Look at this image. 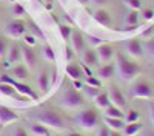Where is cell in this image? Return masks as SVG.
Wrapping results in <instances>:
<instances>
[{
    "label": "cell",
    "instance_id": "1",
    "mask_svg": "<svg viewBox=\"0 0 154 136\" xmlns=\"http://www.w3.org/2000/svg\"><path fill=\"white\" fill-rule=\"evenodd\" d=\"M140 71H142V67L140 64H137V60L126 57L125 54H116V73L119 74V77L125 82H131L134 81Z\"/></svg>",
    "mask_w": 154,
    "mask_h": 136
},
{
    "label": "cell",
    "instance_id": "2",
    "mask_svg": "<svg viewBox=\"0 0 154 136\" xmlns=\"http://www.w3.org/2000/svg\"><path fill=\"white\" fill-rule=\"evenodd\" d=\"M35 122L42 124V125L48 127V128H53V130H66L68 128V122L66 119L63 118L59 111L56 110H43L40 113H37L34 116Z\"/></svg>",
    "mask_w": 154,
    "mask_h": 136
},
{
    "label": "cell",
    "instance_id": "3",
    "mask_svg": "<svg viewBox=\"0 0 154 136\" xmlns=\"http://www.w3.org/2000/svg\"><path fill=\"white\" fill-rule=\"evenodd\" d=\"M75 122L77 125H79L80 128L86 130V131H91V130H96L99 122H100V116H99V111L93 107L89 108H85L82 110L79 115H77L75 118Z\"/></svg>",
    "mask_w": 154,
    "mask_h": 136
},
{
    "label": "cell",
    "instance_id": "4",
    "mask_svg": "<svg viewBox=\"0 0 154 136\" xmlns=\"http://www.w3.org/2000/svg\"><path fill=\"white\" fill-rule=\"evenodd\" d=\"M85 104V96L75 88H68L62 96V105L65 108H79Z\"/></svg>",
    "mask_w": 154,
    "mask_h": 136
},
{
    "label": "cell",
    "instance_id": "5",
    "mask_svg": "<svg viewBox=\"0 0 154 136\" xmlns=\"http://www.w3.org/2000/svg\"><path fill=\"white\" fill-rule=\"evenodd\" d=\"M131 96L134 99H152L154 97V88L148 81H137L133 87Z\"/></svg>",
    "mask_w": 154,
    "mask_h": 136
},
{
    "label": "cell",
    "instance_id": "6",
    "mask_svg": "<svg viewBox=\"0 0 154 136\" xmlns=\"http://www.w3.org/2000/svg\"><path fill=\"white\" fill-rule=\"evenodd\" d=\"M26 28L28 27L23 20L14 19L6 25L5 34H6V37H9V39H19V37H23L25 34H26Z\"/></svg>",
    "mask_w": 154,
    "mask_h": 136
},
{
    "label": "cell",
    "instance_id": "7",
    "mask_svg": "<svg viewBox=\"0 0 154 136\" xmlns=\"http://www.w3.org/2000/svg\"><path fill=\"white\" fill-rule=\"evenodd\" d=\"M125 51L126 54L130 56L131 59L134 60H139V59H143L145 56V49H143V43L140 42L139 39H131L125 43Z\"/></svg>",
    "mask_w": 154,
    "mask_h": 136
},
{
    "label": "cell",
    "instance_id": "8",
    "mask_svg": "<svg viewBox=\"0 0 154 136\" xmlns=\"http://www.w3.org/2000/svg\"><path fill=\"white\" fill-rule=\"evenodd\" d=\"M96 53H97V57H99V62L100 64H109V62L116 57V49L111 43H102L99 46H96Z\"/></svg>",
    "mask_w": 154,
    "mask_h": 136
},
{
    "label": "cell",
    "instance_id": "9",
    "mask_svg": "<svg viewBox=\"0 0 154 136\" xmlns=\"http://www.w3.org/2000/svg\"><path fill=\"white\" fill-rule=\"evenodd\" d=\"M108 96H109L111 105L119 107V108H125V107H126V97H125V94L122 93V90L119 88V87H114V85H112L111 88H109Z\"/></svg>",
    "mask_w": 154,
    "mask_h": 136
},
{
    "label": "cell",
    "instance_id": "10",
    "mask_svg": "<svg viewBox=\"0 0 154 136\" xmlns=\"http://www.w3.org/2000/svg\"><path fill=\"white\" fill-rule=\"evenodd\" d=\"M69 42H71V48L74 49L75 54H82L86 49V40H85L83 34L79 33V31H72Z\"/></svg>",
    "mask_w": 154,
    "mask_h": 136
},
{
    "label": "cell",
    "instance_id": "11",
    "mask_svg": "<svg viewBox=\"0 0 154 136\" xmlns=\"http://www.w3.org/2000/svg\"><path fill=\"white\" fill-rule=\"evenodd\" d=\"M22 46V60H23V64L26 65L28 68H32L37 65V54L35 51L32 49V46L29 45H20Z\"/></svg>",
    "mask_w": 154,
    "mask_h": 136
},
{
    "label": "cell",
    "instance_id": "12",
    "mask_svg": "<svg viewBox=\"0 0 154 136\" xmlns=\"http://www.w3.org/2000/svg\"><path fill=\"white\" fill-rule=\"evenodd\" d=\"M11 76L14 81L17 82H23L29 77V71H28V67L25 64H17L11 68Z\"/></svg>",
    "mask_w": 154,
    "mask_h": 136
},
{
    "label": "cell",
    "instance_id": "13",
    "mask_svg": "<svg viewBox=\"0 0 154 136\" xmlns=\"http://www.w3.org/2000/svg\"><path fill=\"white\" fill-rule=\"evenodd\" d=\"M93 19L102 25V27H111V23H112V19H111V14H109V11L103 9V8H99L93 12Z\"/></svg>",
    "mask_w": 154,
    "mask_h": 136
},
{
    "label": "cell",
    "instance_id": "14",
    "mask_svg": "<svg viewBox=\"0 0 154 136\" xmlns=\"http://www.w3.org/2000/svg\"><path fill=\"white\" fill-rule=\"evenodd\" d=\"M97 74H99L100 81H109V79H112L116 76V64H112V62H109V64H103L102 67H99Z\"/></svg>",
    "mask_w": 154,
    "mask_h": 136
},
{
    "label": "cell",
    "instance_id": "15",
    "mask_svg": "<svg viewBox=\"0 0 154 136\" xmlns=\"http://www.w3.org/2000/svg\"><path fill=\"white\" fill-rule=\"evenodd\" d=\"M82 60H83L85 67H97L100 64L97 53H96V48H86L82 53Z\"/></svg>",
    "mask_w": 154,
    "mask_h": 136
},
{
    "label": "cell",
    "instance_id": "16",
    "mask_svg": "<svg viewBox=\"0 0 154 136\" xmlns=\"http://www.w3.org/2000/svg\"><path fill=\"white\" fill-rule=\"evenodd\" d=\"M19 121V115L14 113L11 108L8 107H3L0 105V124H3V125H8L11 122H16Z\"/></svg>",
    "mask_w": 154,
    "mask_h": 136
},
{
    "label": "cell",
    "instance_id": "17",
    "mask_svg": "<svg viewBox=\"0 0 154 136\" xmlns=\"http://www.w3.org/2000/svg\"><path fill=\"white\" fill-rule=\"evenodd\" d=\"M51 76H49V73L46 71H42L40 74L37 76V87H38V90H40L42 94H46L49 91V87H51Z\"/></svg>",
    "mask_w": 154,
    "mask_h": 136
},
{
    "label": "cell",
    "instance_id": "18",
    "mask_svg": "<svg viewBox=\"0 0 154 136\" xmlns=\"http://www.w3.org/2000/svg\"><path fill=\"white\" fill-rule=\"evenodd\" d=\"M6 60L11 62V64H17V62L22 60V46L19 43H12L8 49L6 54Z\"/></svg>",
    "mask_w": 154,
    "mask_h": 136
},
{
    "label": "cell",
    "instance_id": "19",
    "mask_svg": "<svg viewBox=\"0 0 154 136\" xmlns=\"http://www.w3.org/2000/svg\"><path fill=\"white\" fill-rule=\"evenodd\" d=\"M103 121H105V125H106L109 130L122 131V130L125 128V125H126L125 119H120V118H108V116H105Z\"/></svg>",
    "mask_w": 154,
    "mask_h": 136
},
{
    "label": "cell",
    "instance_id": "20",
    "mask_svg": "<svg viewBox=\"0 0 154 136\" xmlns=\"http://www.w3.org/2000/svg\"><path fill=\"white\" fill-rule=\"evenodd\" d=\"M66 74L72 81H82L83 77V68L77 64H69L66 67Z\"/></svg>",
    "mask_w": 154,
    "mask_h": 136
},
{
    "label": "cell",
    "instance_id": "21",
    "mask_svg": "<svg viewBox=\"0 0 154 136\" xmlns=\"http://www.w3.org/2000/svg\"><path fill=\"white\" fill-rule=\"evenodd\" d=\"M14 88L19 91V93H22V94H25V96H28V97H31V99H38V96H37V93L31 88V87H28L26 84H23V82H14Z\"/></svg>",
    "mask_w": 154,
    "mask_h": 136
},
{
    "label": "cell",
    "instance_id": "22",
    "mask_svg": "<svg viewBox=\"0 0 154 136\" xmlns=\"http://www.w3.org/2000/svg\"><path fill=\"white\" fill-rule=\"evenodd\" d=\"M139 19H140V14H139V11H136V9H130L125 14V19H123V22H125V25H128L130 28H136L137 27V23H139Z\"/></svg>",
    "mask_w": 154,
    "mask_h": 136
},
{
    "label": "cell",
    "instance_id": "23",
    "mask_svg": "<svg viewBox=\"0 0 154 136\" xmlns=\"http://www.w3.org/2000/svg\"><path fill=\"white\" fill-rule=\"evenodd\" d=\"M142 128H143V125L137 121V122L126 124L125 128L122 130V133H123V136H136V134H139L140 131H142Z\"/></svg>",
    "mask_w": 154,
    "mask_h": 136
},
{
    "label": "cell",
    "instance_id": "24",
    "mask_svg": "<svg viewBox=\"0 0 154 136\" xmlns=\"http://www.w3.org/2000/svg\"><path fill=\"white\" fill-rule=\"evenodd\" d=\"M94 102H96V107L97 108H102V110H105L111 105V101H109V96L106 91H100L97 94V97L94 99Z\"/></svg>",
    "mask_w": 154,
    "mask_h": 136
},
{
    "label": "cell",
    "instance_id": "25",
    "mask_svg": "<svg viewBox=\"0 0 154 136\" xmlns=\"http://www.w3.org/2000/svg\"><path fill=\"white\" fill-rule=\"evenodd\" d=\"M29 130H31V133H32L34 136H49L48 127L42 125V124H38V122L32 124V125L29 127Z\"/></svg>",
    "mask_w": 154,
    "mask_h": 136
},
{
    "label": "cell",
    "instance_id": "26",
    "mask_svg": "<svg viewBox=\"0 0 154 136\" xmlns=\"http://www.w3.org/2000/svg\"><path fill=\"white\" fill-rule=\"evenodd\" d=\"M82 91H83V96L85 97H89V99H96L97 97V94L102 91L99 87H91V85H83V88H82Z\"/></svg>",
    "mask_w": 154,
    "mask_h": 136
},
{
    "label": "cell",
    "instance_id": "27",
    "mask_svg": "<svg viewBox=\"0 0 154 136\" xmlns=\"http://www.w3.org/2000/svg\"><path fill=\"white\" fill-rule=\"evenodd\" d=\"M105 116H108V118H120V119H123V118H125V113L122 111V108L114 107V105H109L108 108H105Z\"/></svg>",
    "mask_w": 154,
    "mask_h": 136
},
{
    "label": "cell",
    "instance_id": "28",
    "mask_svg": "<svg viewBox=\"0 0 154 136\" xmlns=\"http://www.w3.org/2000/svg\"><path fill=\"white\" fill-rule=\"evenodd\" d=\"M59 31H60V34H62V39L65 40V42H68V40L71 39L72 27H69V25H65V23H62V25H59Z\"/></svg>",
    "mask_w": 154,
    "mask_h": 136
},
{
    "label": "cell",
    "instance_id": "29",
    "mask_svg": "<svg viewBox=\"0 0 154 136\" xmlns=\"http://www.w3.org/2000/svg\"><path fill=\"white\" fill-rule=\"evenodd\" d=\"M125 122L126 124H131V122H137L140 119V113L137 110H130V111H126L125 113Z\"/></svg>",
    "mask_w": 154,
    "mask_h": 136
},
{
    "label": "cell",
    "instance_id": "30",
    "mask_svg": "<svg viewBox=\"0 0 154 136\" xmlns=\"http://www.w3.org/2000/svg\"><path fill=\"white\" fill-rule=\"evenodd\" d=\"M28 28H29V34H32V36L35 37V39H45L43 31H42L40 28H38L34 22H29V27H28Z\"/></svg>",
    "mask_w": 154,
    "mask_h": 136
},
{
    "label": "cell",
    "instance_id": "31",
    "mask_svg": "<svg viewBox=\"0 0 154 136\" xmlns=\"http://www.w3.org/2000/svg\"><path fill=\"white\" fill-rule=\"evenodd\" d=\"M16 88H14V85H11V84H0V93H3L6 96H16Z\"/></svg>",
    "mask_w": 154,
    "mask_h": 136
},
{
    "label": "cell",
    "instance_id": "32",
    "mask_svg": "<svg viewBox=\"0 0 154 136\" xmlns=\"http://www.w3.org/2000/svg\"><path fill=\"white\" fill-rule=\"evenodd\" d=\"M8 49H9V43H8V39L3 36H0V59L6 57L8 54Z\"/></svg>",
    "mask_w": 154,
    "mask_h": 136
},
{
    "label": "cell",
    "instance_id": "33",
    "mask_svg": "<svg viewBox=\"0 0 154 136\" xmlns=\"http://www.w3.org/2000/svg\"><path fill=\"white\" fill-rule=\"evenodd\" d=\"M42 53H43V57L49 62H54L56 60V53L53 51V48H51L49 45H45L43 49H42Z\"/></svg>",
    "mask_w": 154,
    "mask_h": 136
},
{
    "label": "cell",
    "instance_id": "34",
    "mask_svg": "<svg viewBox=\"0 0 154 136\" xmlns=\"http://www.w3.org/2000/svg\"><path fill=\"white\" fill-rule=\"evenodd\" d=\"M143 49L151 57H154V36L152 37H148V40L143 42Z\"/></svg>",
    "mask_w": 154,
    "mask_h": 136
},
{
    "label": "cell",
    "instance_id": "35",
    "mask_svg": "<svg viewBox=\"0 0 154 136\" xmlns=\"http://www.w3.org/2000/svg\"><path fill=\"white\" fill-rule=\"evenodd\" d=\"M125 5L130 8V9H136L139 11L140 8H142V0H123Z\"/></svg>",
    "mask_w": 154,
    "mask_h": 136
},
{
    "label": "cell",
    "instance_id": "36",
    "mask_svg": "<svg viewBox=\"0 0 154 136\" xmlns=\"http://www.w3.org/2000/svg\"><path fill=\"white\" fill-rule=\"evenodd\" d=\"M85 84L86 85H91V87H102V82H100V79H97V77H94V76H86L85 77Z\"/></svg>",
    "mask_w": 154,
    "mask_h": 136
},
{
    "label": "cell",
    "instance_id": "37",
    "mask_svg": "<svg viewBox=\"0 0 154 136\" xmlns=\"http://www.w3.org/2000/svg\"><path fill=\"white\" fill-rule=\"evenodd\" d=\"M12 12H14V17H16V19H19V17H22V16L25 14V8H23L22 5L16 3V5H14V8H12Z\"/></svg>",
    "mask_w": 154,
    "mask_h": 136
},
{
    "label": "cell",
    "instance_id": "38",
    "mask_svg": "<svg viewBox=\"0 0 154 136\" xmlns=\"http://www.w3.org/2000/svg\"><path fill=\"white\" fill-rule=\"evenodd\" d=\"M14 79H12V76L11 74H8V73H3L2 76H0V84H11V85H14Z\"/></svg>",
    "mask_w": 154,
    "mask_h": 136
},
{
    "label": "cell",
    "instance_id": "39",
    "mask_svg": "<svg viewBox=\"0 0 154 136\" xmlns=\"http://www.w3.org/2000/svg\"><path fill=\"white\" fill-rule=\"evenodd\" d=\"M23 37H25V43L29 45V46H34V45L37 43V39H35L32 34H25Z\"/></svg>",
    "mask_w": 154,
    "mask_h": 136
},
{
    "label": "cell",
    "instance_id": "40",
    "mask_svg": "<svg viewBox=\"0 0 154 136\" xmlns=\"http://www.w3.org/2000/svg\"><path fill=\"white\" fill-rule=\"evenodd\" d=\"M12 136H29V134L23 127H16L14 131H12Z\"/></svg>",
    "mask_w": 154,
    "mask_h": 136
},
{
    "label": "cell",
    "instance_id": "41",
    "mask_svg": "<svg viewBox=\"0 0 154 136\" xmlns=\"http://www.w3.org/2000/svg\"><path fill=\"white\" fill-rule=\"evenodd\" d=\"M152 16H154V9H151V8H148V9H143V11H142V17H143L145 20L152 19Z\"/></svg>",
    "mask_w": 154,
    "mask_h": 136
},
{
    "label": "cell",
    "instance_id": "42",
    "mask_svg": "<svg viewBox=\"0 0 154 136\" xmlns=\"http://www.w3.org/2000/svg\"><path fill=\"white\" fill-rule=\"evenodd\" d=\"M109 133H111V130L106 125H102L99 128V131H97V136H109Z\"/></svg>",
    "mask_w": 154,
    "mask_h": 136
},
{
    "label": "cell",
    "instance_id": "43",
    "mask_svg": "<svg viewBox=\"0 0 154 136\" xmlns=\"http://www.w3.org/2000/svg\"><path fill=\"white\" fill-rule=\"evenodd\" d=\"M65 51H66V53H65V54H66V60H68V62H71V60L74 59V54H75V53H74V49H72L71 46H66Z\"/></svg>",
    "mask_w": 154,
    "mask_h": 136
},
{
    "label": "cell",
    "instance_id": "44",
    "mask_svg": "<svg viewBox=\"0 0 154 136\" xmlns=\"http://www.w3.org/2000/svg\"><path fill=\"white\" fill-rule=\"evenodd\" d=\"M88 42L91 43L93 46H96V45L99 46V45H102V43H105L103 40H100V39H97V37H88Z\"/></svg>",
    "mask_w": 154,
    "mask_h": 136
},
{
    "label": "cell",
    "instance_id": "45",
    "mask_svg": "<svg viewBox=\"0 0 154 136\" xmlns=\"http://www.w3.org/2000/svg\"><path fill=\"white\" fill-rule=\"evenodd\" d=\"M148 111H149V119L154 124V102H149L148 104Z\"/></svg>",
    "mask_w": 154,
    "mask_h": 136
},
{
    "label": "cell",
    "instance_id": "46",
    "mask_svg": "<svg viewBox=\"0 0 154 136\" xmlns=\"http://www.w3.org/2000/svg\"><path fill=\"white\" fill-rule=\"evenodd\" d=\"M89 3H93L94 6H103L108 3V0H89Z\"/></svg>",
    "mask_w": 154,
    "mask_h": 136
},
{
    "label": "cell",
    "instance_id": "47",
    "mask_svg": "<svg viewBox=\"0 0 154 136\" xmlns=\"http://www.w3.org/2000/svg\"><path fill=\"white\" fill-rule=\"evenodd\" d=\"M65 136H85L83 133H79V131H68Z\"/></svg>",
    "mask_w": 154,
    "mask_h": 136
},
{
    "label": "cell",
    "instance_id": "48",
    "mask_svg": "<svg viewBox=\"0 0 154 136\" xmlns=\"http://www.w3.org/2000/svg\"><path fill=\"white\" fill-rule=\"evenodd\" d=\"M109 136H123V133L122 131H117V130H111Z\"/></svg>",
    "mask_w": 154,
    "mask_h": 136
},
{
    "label": "cell",
    "instance_id": "49",
    "mask_svg": "<svg viewBox=\"0 0 154 136\" xmlns=\"http://www.w3.org/2000/svg\"><path fill=\"white\" fill-rule=\"evenodd\" d=\"M80 5H83V6H86V5H89V0H77Z\"/></svg>",
    "mask_w": 154,
    "mask_h": 136
},
{
    "label": "cell",
    "instance_id": "50",
    "mask_svg": "<svg viewBox=\"0 0 154 136\" xmlns=\"http://www.w3.org/2000/svg\"><path fill=\"white\" fill-rule=\"evenodd\" d=\"M43 2H45V3L48 5V6H51V3H53V2H54V0H43Z\"/></svg>",
    "mask_w": 154,
    "mask_h": 136
},
{
    "label": "cell",
    "instance_id": "51",
    "mask_svg": "<svg viewBox=\"0 0 154 136\" xmlns=\"http://www.w3.org/2000/svg\"><path fill=\"white\" fill-rule=\"evenodd\" d=\"M145 136H154V131H148V133H146Z\"/></svg>",
    "mask_w": 154,
    "mask_h": 136
},
{
    "label": "cell",
    "instance_id": "52",
    "mask_svg": "<svg viewBox=\"0 0 154 136\" xmlns=\"http://www.w3.org/2000/svg\"><path fill=\"white\" fill-rule=\"evenodd\" d=\"M0 70H2V65H0Z\"/></svg>",
    "mask_w": 154,
    "mask_h": 136
}]
</instances>
